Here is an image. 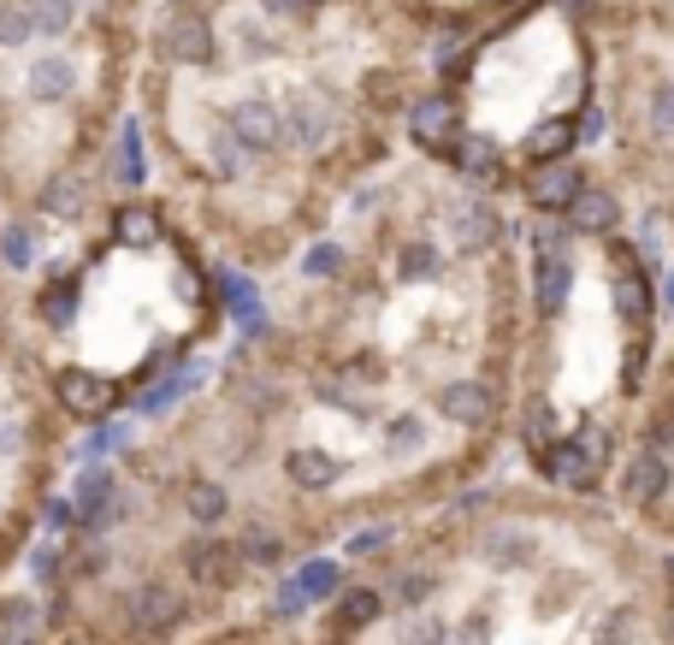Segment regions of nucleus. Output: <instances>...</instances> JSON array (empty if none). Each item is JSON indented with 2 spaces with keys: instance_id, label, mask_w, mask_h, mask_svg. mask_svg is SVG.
I'll list each match as a JSON object with an SVG mask.
<instances>
[{
  "instance_id": "1a4fd4ad",
  "label": "nucleus",
  "mask_w": 674,
  "mask_h": 645,
  "mask_svg": "<svg viewBox=\"0 0 674 645\" xmlns=\"http://www.w3.org/2000/svg\"><path fill=\"white\" fill-rule=\"evenodd\" d=\"M0 645H54V627H48L42 592L37 586H12L0 592Z\"/></svg>"
},
{
  "instance_id": "20e7f679",
  "label": "nucleus",
  "mask_w": 674,
  "mask_h": 645,
  "mask_svg": "<svg viewBox=\"0 0 674 645\" xmlns=\"http://www.w3.org/2000/svg\"><path fill=\"white\" fill-rule=\"evenodd\" d=\"M12 291L42 373L90 438L196 379L249 297L136 173L12 254Z\"/></svg>"
},
{
  "instance_id": "39448f33",
  "label": "nucleus",
  "mask_w": 674,
  "mask_h": 645,
  "mask_svg": "<svg viewBox=\"0 0 674 645\" xmlns=\"http://www.w3.org/2000/svg\"><path fill=\"white\" fill-rule=\"evenodd\" d=\"M521 214L527 355L509 462L545 486L615 498L668 332L663 279L592 160Z\"/></svg>"
},
{
  "instance_id": "f03ea898",
  "label": "nucleus",
  "mask_w": 674,
  "mask_h": 645,
  "mask_svg": "<svg viewBox=\"0 0 674 645\" xmlns=\"http://www.w3.org/2000/svg\"><path fill=\"white\" fill-rule=\"evenodd\" d=\"M426 90L396 0H154L131 173L255 291L414 143Z\"/></svg>"
},
{
  "instance_id": "423d86ee",
  "label": "nucleus",
  "mask_w": 674,
  "mask_h": 645,
  "mask_svg": "<svg viewBox=\"0 0 674 645\" xmlns=\"http://www.w3.org/2000/svg\"><path fill=\"white\" fill-rule=\"evenodd\" d=\"M154 0H0V219L12 254L131 173Z\"/></svg>"
},
{
  "instance_id": "9d476101",
  "label": "nucleus",
  "mask_w": 674,
  "mask_h": 645,
  "mask_svg": "<svg viewBox=\"0 0 674 645\" xmlns=\"http://www.w3.org/2000/svg\"><path fill=\"white\" fill-rule=\"evenodd\" d=\"M0 267H12V237H7V219H0Z\"/></svg>"
},
{
  "instance_id": "0eeeda50",
  "label": "nucleus",
  "mask_w": 674,
  "mask_h": 645,
  "mask_svg": "<svg viewBox=\"0 0 674 645\" xmlns=\"http://www.w3.org/2000/svg\"><path fill=\"white\" fill-rule=\"evenodd\" d=\"M90 445L24 337L12 267H0V592L30 581Z\"/></svg>"
},
{
  "instance_id": "7ed1b4c3",
  "label": "nucleus",
  "mask_w": 674,
  "mask_h": 645,
  "mask_svg": "<svg viewBox=\"0 0 674 645\" xmlns=\"http://www.w3.org/2000/svg\"><path fill=\"white\" fill-rule=\"evenodd\" d=\"M297 599L314 645H674V539L504 462Z\"/></svg>"
},
{
  "instance_id": "6e6552de",
  "label": "nucleus",
  "mask_w": 674,
  "mask_h": 645,
  "mask_svg": "<svg viewBox=\"0 0 674 645\" xmlns=\"http://www.w3.org/2000/svg\"><path fill=\"white\" fill-rule=\"evenodd\" d=\"M178 645H314V634H308L302 599H279V604L237 610V616L201 627V634H189Z\"/></svg>"
},
{
  "instance_id": "f257e3e1",
  "label": "nucleus",
  "mask_w": 674,
  "mask_h": 645,
  "mask_svg": "<svg viewBox=\"0 0 674 645\" xmlns=\"http://www.w3.org/2000/svg\"><path fill=\"white\" fill-rule=\"evenodd\" d=\"M521 355V201L408 143L196 379L90 445L30 569L54 645H178L479 486Z\"/></svg>"
}]
</instances>
